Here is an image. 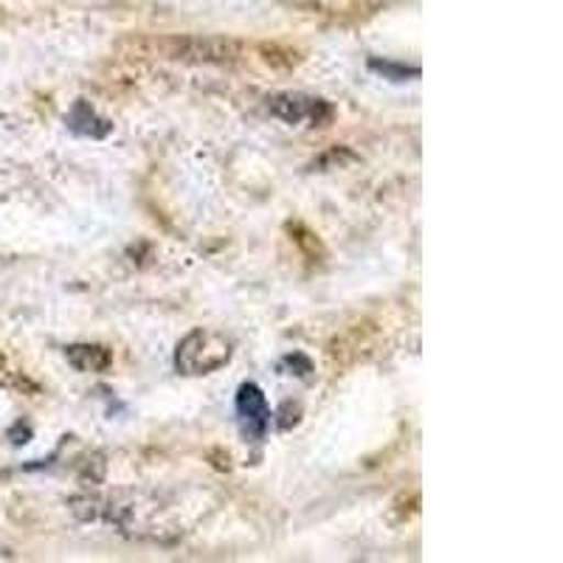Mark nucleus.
Here are the masks:
<instances>
[{"instance_id": "f257e3e1", "label": "nucleus", "mask_w": 563, "mask_h": 563, "mask_svg": "<svg viewBox=\"0 0 563 563\" xmlns=\"http://www.w3.org/2000/svg\"><path fill=\"white\" fill-rule=\"evenodd\" d=\"M234 355V341L220 330L209 327H195L184 339L178 341L175 350V369L180 375H211V372L223 369Z\"/></svg>"}, {"instance_id": "39448f33", "label": "nucleus", "mask_w": 563, "mask_h": 563, "mask_svg": "<svg viewBox=\"0 0 563 563\" xmlns=\"http://www.w3.org/2000/svg\"><path fill=\"white\" fill-rule=\"evenodd\" d=\"M65 358L77 372H108L113 366V352L102 344H70Z\"/></svg>"}, {"instance_id": "f03ea898", "label": "nucleus", "mask_w": 563, "mask_h": 563, "mask_svg": "<svg viewBox=\"0 0 563 563\" xmlns=\"http://www.w3.org/2000/svg\"><path fill=\"white\" fill-rule=\"evenodd\" d=\"M164 54L169 59L189 65H231L240 57V43L229 37H200V34H189V37H169L164 40Z\"/></svg>"}, {"instance_id": "20e7f679", "label": "nucleus", "mask_w": 563, "mask_h": 563, "mask_svg": "<svg viewBox=\"0 0 563 563\" xmlns=\"http://www.w3.org/2000/svg\"><path fill=\"white\" fill-rule=\"evenodd\" d=\"M238 417H240V429L249 440L263 442L271 431V406L265 391L256 384H243L238 391Z\"/></svg>"}, {"instance_id": "423d86ee", "label": "nucleus", "mask_w": 563, "mask_h": 563, "mask_svg": "<svg viewBox=\"0 0 563 563\" xmlns=\"http://www.w3.org/2000/svg\"><path fill=\"white\" fill-rule=\"evenodd\" d=\"M68 128L74 130V133L79 135H90V139H104V135L113 130V124L108 122V119H99L97 110L90 108L88 102H82L79 99L74 108H70L68 113Z\"/></svg>"}, {"instance_id": "6e6552de", "label": "nucleus", "mask_w": 563, "mask_h": 563, "mask_svg": "<svg viewBox=\"0 0 563 563\" xmlns=\"http://www.w3.org/2000/svg\"><path fill=\"white\" fill-rule=\"evenodd\" d=\"M282 369H290L288 375H296L301 380H310L313 378V361L308 355H301V352H294L288 358L282 361Z\"/></svg>"}, {"instance_id": "7ed1b4c3", "label": "nucleus", "mask_w": 563, "mask_h": 563, "mask_svg": "<svg viewBox=\"0 0 563 563\" xmlns=\"http://www.w3.org/2000/svg\"><path fill=\"white\" fill-rule=\"evenodd\" d=\"M268 110L285 124L310 122L313 128H324L333 122V104L301 93H276L274 99H268Z\"/></svg>"}, {"instance_id": "1a4fd4ad", "label": "nucleus", "mask_w": 563, "mask_h": 563, "mask_svg": "<svg viewBox=\"0 0 563 563\" xmlns=\"http://www.w3.org/2000/svg\"><path fill=\"white\" fill-rule=\"evenodd\" d=\"M279 429L282 431H288L290 426H296V422H299V417H301V406L299 404H294V400H288V404L282 406V411H279Z\"/></svg>"}, {"instance_id": "0eeeda50", "label": "nucleus", "mask_w": 563, "mask_h": 563, "mask_svg": "<svg viewBox=\"0 0 563 563\" xmlns=\"http://www.w3.org/2000/svg\"><path fill=\"white\" fill-rule=\"evenodd\" d=\"M369 68L375 70V74H380V77H384V79H391V82L420 79V68H417V65H400V63H391V59L372 57L369 59Z\"/></svg>"}]
</instances>
